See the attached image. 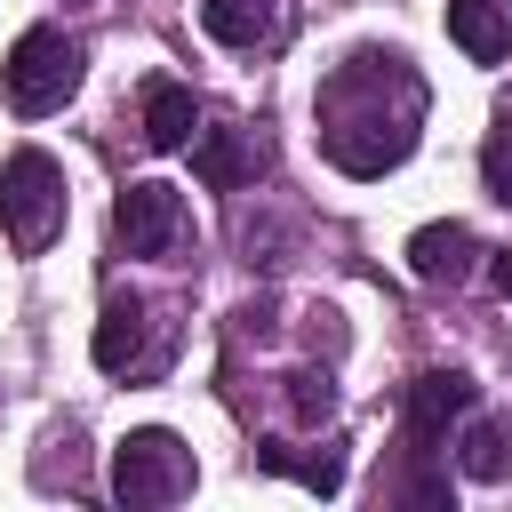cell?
Returning <instances> with one entry per match:
<instances>
[{"mask_svg":"<svg viewBox=\"0 0 512 512\" xmlns=\"http://www.w3.org/2000/svg\"><path fill=\"white\" fill-rule=\"evenodd\" d=\"M400 72H408V56L360 48V56L328 80V96H320V144H328V160H336L344 176H384V168H400V160L416 152L424 80H408V88L384 104V88H392Z\"/></svg>","mask_w":512,"mask_h":512,"instance_id":"6da1fadb","label":"cell"},{"mask_svg":"<svg viewBox=\"0 0 512 512\" xmlns=\"http://www.w3.org/2000/svg\"><path fill=\"white\" fill-rule=\"evenodd\" d=\"M0 232H8L16 256H40L64 232V168L40 144H24V152L0 160Z\"/></svg>","mask_w":512,"mask_h":512,"instance_id":"7a4b0ae2","label":"cell"},{"mask_svg":"<svg viewBox=\"0 0 512 512\" xmlns=\"http://www.w3.org/2000/svg\"><path fill=\"white\" fill-rule=\"evenodd\" d=\"M112 496H120L128 512H152V504L192 496V448H184L176 432H160V424L128 432V440L112 448Z\"/></svg>","mask_w":512,"mask_h":512,"instance_id":"3957f363","label":"cell"},{"mask_svg":"<svg viewBox=\"0 0 512 512\" xmlns=\"http://www.w3.org/2000/svg\"><path fill=\"white\" fill-rule=\"evenodd\" d=\"M0 88H8V104H16L24 120H40V112H56V104L80 88V48H72L56 24H32V32L8 48Z\"/></svg>","mask_w":512,"mask_h":512,"instance_id":"277c9868","label":"cell"},{"mask_svg":"<svg viewBox=\"0 0 512 512\" xmlns=\"http://www.w3.org/2000/svg\"><path fill=\"white\" fill-rule=\"evenodd\" d=\"M88 352L112 376H160L168 368V344H152V304L144 296H112L104 320H96V336H88Z\"/></svg>","mask_w":512,"mask_h":512,"instance_id":"5b68a950","label":"cell"},{"mask_svg":"<svg viewBox=\"0 0 512 512\" xmlns=\"http://www.w3.org/2000/svg\"><path fill=\"white\" fill-rule=\"evenodd\" d=\"M112 240H120L128 256H168V248L184 240V200H176V184H128V192L112 200Z\"/></svg>","mask_w":512,"mask_h":512,"instance_id":"8992f818","label":"cell"},{"mask_svg":"<svg viewBox=\"0 0 512 512\" xmlns=\"http://www.w3.org/2000/svg\"><path fill=\"white\" fill-rule=\"evenodd\" d=\"M456 416H472V376H464V368H424V376L408 384V408H400L408 456H432Z\"/></svg>","mask_w":512,"mask_h":512,"instance_id":"52a82bcc","label":"cell"},{"mask_svg":"<svg viewBox=\"0 0 512 512\" xmlns=\"http://www.w3.org/2000/svg\"><path fill=\"white\" fill-rule=\"evenodd\" d=\"M448 40L472 64H504L512 56V0H448Z\"/></svg>","mask_w":512,"mask_h":512,"instance_id":"ba28073f","label":"cell"},{"mask_svg":"<svg viewBox=\"0 0 512 512\" xmlns=\"http://www.w3.org/2000/svg\"><path fill=\"white\" fill-rule=\"evenodd\" d=\"M136 112H144V144H152V152L192 144L200 104H192V88H184V80H168V72H160V80H144V104H136Z\"/></svg>","mask_w":512,"mask_h":512,"instance_id":"9c48e42d","label":"cell"},{"mask_svg":"<svg viewBox=\"0 0 512 512\" xmlns=\"http://www.w3.org/2000/svg\"><path fill=\"white\" fill-rule=\"evenodd\" d=\"M256 168H264V152H256V136H248V128H208V136L192 144V176H200V184H216V192L248 184Z\"/></svg>","mask_w":512,"mask_h":512,"instance_id":"30bf717a","label":"cell"},{"mask_svg":"<svg viewBox=\"0 0 512 512\" xmlns=\"http://www.w3.org/2000/svg\"><path fill=\"white\" fill-rule=\"evenodd\" d=\"M408 272H416V280H432V288H440V280L456 288V280L472 272V232H464L456 216H448V224H424V232L408 240Z\"/></svg>","mask_w":512,"mask_h":512,"instance_id":"8fae6325","label":"cell"},{"mask_svg":"<svg viewBox=\"0 0 512 512\" xmlns=\"http://www.w3.org/2000/svg\"><path fill=\"white\" fill-rule=\"evenodd\" d=\"M200 24L224 48H264L280 32V0H200Z\"/></svg>","mask_w":512,"mask_h":512,"instance_id":"7c38bea8","label":"cell"},{"mask_svg":"<svg viewBox=\"0 0 512 512\" xmlns=\"http://www.w3.org/2000/svg\"><path fill=\"white\" fill-rule=\"evenodd\" d=\"M456 464H464V480H512V416H480L456 440Z\"/></svg>","mask_w":512,"mask_h":512,"instance_id":"4fadbf2b","label":"cell"},{"mask_svg":"<svg viewBox=\"0 0 512 512\" xmlns=\"http://www.w3.org/2000/svg\"><path fill=\"white\" fill-rule=\"evenodd\" d=\"M256 464H264V472H288V480H304L312 496H336V488H344V448H320V456H304V448H280V440H264V448H256Z\"/></svg>","mask_w":512,"mask_h":512,"instance_id":"5bb4252c","label":"cell"},{"mask_svg":"<svg viewBox=\"0 0 512 512\" xmlns=\"http://www.w3.org/2000/svg\"><path fill=\"white\" fill-rule=\"evenodd\" d=\"M288 384V408H296V424H320L328 408H336V384L320 376V368H296V376H280Z\"/></svg>","mask_w":512,"mask_h":512,"instance_id":"9a60e30c","label":"cell"},{"mask_svg":"<svg viewBox=\"0 0 512 512\" xmlns=\"http://www.w3.org/2000/svg\"><path fill=\"white\" fill-rule=\"evenodd\" d=\"M480 184H488V192L512 208V128H496V136L480 144Z\"/></svg>","mask_w":512,"mask_h":512,"instance_id":"2e32d148","label":"cell"},{"mask_svg":"<svg viewBox=\"0 0 512 512\" xmlns=\"http://www.w3.org/2000/svg\"><path fill=\"white\" fill-rule=\"evenodd\" d=\"M488 280H496V296H512V248H496V264H488Z\"/></svg>","mask_w":512,"mask_h":512,"instance_id":"e0dca14e","label":"cell"}]
</instances>
